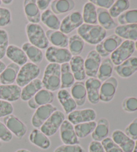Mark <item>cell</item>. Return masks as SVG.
<instances>
[{
  "label": "cell",
  "mask_w": 137,
  "mask_h": 152,
  "mask_svg": "<svg viewBox=\"0 0 137 152\" xmlns=\"http://www.w3.org/2000/svg\"><path fill=\"white\" fill-rule=\"evenodd\" d=\"M122 108L125 112L134 113L137 111V97L128 96L124 99Z\"/></svg>",
  "instance_id": "cell-44"
},
{
  "label": "cell",
  "mask_w": 137,
  "mask_h": 152,
  "mask_svg": "<svg viewBox=\"0 0 137 152\" xmlns=\"http://www.w3.org/2000/svg\"><path fill=\"white\" fill-rule=\"evenodd\" d=\"M102 82L97 78H89L85 82L87 99L93 104H97L100 102V89Z\"/></svg>",
  "instance_id": "cell-16"
},
{
  "label": "cell",
  "mask_w": 137,
  "mask_h": 152,
  "mask_svg": "<svg viewBox=\"0 0 137 152\" xmlns=\"http://www.w3.org/2000/svg\"><path fill=\"white\" fill-rule=\"evenodd\" d=\"M22 92V88L17 85H0V100L9 103L19 100Z\"/></svg>",
  "instance_id": "cell-18"
},
{
  "label": "cell",
  "mask_w": 137,
  "mask_h": 152,
  "mask_svg": "<svg viewBox=\"0 0 137 152\" xmlns=\"http://www.w3.org/2000/svg\"><path fill=\"white\" fill-rule=\"evenodd\" d=\"M64 120L65 115L64 113L57 110L40 127V131L48 137L53 136L60 129Z\"/></svg>",
  "instance_id": "cell-6"
},
{
  "label": "cell",
  "mask_w": 137,
  "mask_h": 152,
  "mask_svg": "<svg viewBox=\"0 0 137 152\" xmlns=\"http://www.w3.org/2000/svg\"><path fill=\"white\" fill-rule=\"evenodd\" d=\"M9 46V36L7 31L0 29V60L6 56L7 49Z\"/></svg>",
  "instance_id": "cell-43"
},
{
  "label": "cell",
  "mask_w": 137,
  "mask_h": 152,
  "mask_svg": "<svg viewBox=\"0 0 137 152\" xmlns=\"http://www.w3.org/2000/svg\"><path fill=\"white\" fill-rule=\"evenodd\" d=\"M42 88L43 86H42V80L39 78H36L22 88L20 99L23 101H28Z\"/></svg>",
  "instance_id": "cell-29"
},
{
  "label": "cell",
  "mask_w": 137,
  "mask_h": 152,
  "mask_svg": "<svg viewBox=\"0 0 137 152\" xmlns=\"http://www.w3.org/2000/svg\"><path fill=\"white\" fill-rule=\"evenodd\" d=\"M57 108L51 104L39 106L31 117V125L36 129L40 128L52 114L57 111Z\"/></svg>",
  "instance_id": "cell-10"
},
{
  "label": "cell",
  "mask_w": 137,
  "mask_h": 152,
  "mask_svg": "<svg viewBox=\"0 0 137 152\" xmlns=\"http://www.w3.org/2000/svg\"><path fill=\"white\" fill-rule=\"evenodd\" d=\"M6 56L18 66H23L28 62V57L22 48L15 45H9Z\"/></svg>",
  "instance_id": "cell-22"
},
{
  "label": "cell",
  "mask_w": 137,
  "mask_h": 152,
  "mask_svg": "<svg viewBox=\"0 0 137 152\" xmlns=\"http://www.w3.org/2000/svg\"><path fill=\"white\" fill-rule=\"evenodd\" d=\"M110 131V124L106 118H101L96 122V126L92 133V139L93 141H101L108 137Z\"/></svg>",
  "instance_id": "cell-24"
},
{
  "label": "cell",
  "mask_w": 137,
  "mask_h": 152,
  "mask_svg": "<svg viewBox=\"0 0 137 152\" xmlns=\"http://www.w3.org/2000/svg\"><path fill=\"white\" fill-rule=\"evenodd\" d=\"M60 136L65 145H80V141L76 134L74 127L68 120H64L60 128Z\"/></svg>",
  "instance_id": "cell-14"
},
{
  "label": "cell",
  "mask_w": 137,
  "mask_h": 152,
  "mask_svg": "<svg viewBox=\"0 0 137 152\" xmlns=\"http://www.w3.org/2000/svg\"><path fill=\"white\" fill-rule=\"evenodd\" d=\"M120 25L137 24V9L127 10L118 17Z\"/></svg>",
  "instance_id": "cell-42"
},
{
  "label": "cell",
  "mask_w": 137,
  "mask_h": 152,
  "mask_svg": "<svg viewBox=\"0 0 137 152\" xmlns=\"http://www.w3.org/2000/svg\"><path fill=\"white\" fill-rule=\"evenodd\" d=\"M90 1L93 3L95 6H97L100 8L106 10H109L113 4L114 3V0H91Z\"/></svg>",
  "instance_id": "cell-51"
},
{
  "label": "cell",
  "mask_w": 137,
  "mask_h": 152,
  "mask_svg": "<svg viewBox=\"0 0 137 152\" xmlns=\"http://www.w3.org/2000/svg\"><path fill=\"white\" fill-rule=\"evenodd\" d=\"M111 138L120 147L123 152H133L135 141L128 137L120 129L114 130L112 133Z\"/></svg>",
  "instance_id": "cell-19"
},
{
  "label": "cell",
  "mask_w": 137,
  "mask_h": 152,
  "mask_svg": "<svg viewBox=\"0 0 137 152\" xmlns=\"http://www.w3.org/2000/svg\"><path fill=\"white\" fill-rule=\"evenodd\" d=\"M125 133L131 140L134 141L137 140V117L126 127Z\"/></svg>",
  "instance_id": "cell-47"
},
{
  "label": "cell",
  "mask_w": 137,
  "mask_h": 152,
  "mask_svg": "<svg viewBox=\"0 0 137 152\" xmlns=\"http://www.w3.org/2000/svg\"><path fill=\"white\" fill-rule=\"evenodd\" d=\"M115 34L125 40H137V24L117 26L114 30Z\"/></svg>",
  "instance_id": "cell-26"
},
{
  "label": "cell",
  "mask_w": 137,
  "mask_h": 152,
  "mask_svg": "<svg viewBox=\"0 0 137 152\" xmlns=\"http://www.w3.org/2000/svg\"><path fill=\"white\" fill-rule=\"evenodd\" d=\"M46 34L49 42L52 45L58 48H66L68 46V37L66 34L60 32V30H47Z\"/></svg>",
  "instance_id": "cell-30"
},
{
  "label": "cell",
  "mask_w": 137,
  "mask_h": 152,
  "mask_svg": "<svg viewBox=\"0 0 137 152\" xmlns=\"http://www.w3.org/2000/svg\"><path fill=\"white\" fill-rule=\"evenodd\" d=\"M46 58L50 63L61 65L70 61L72 55L67 48H58L56 46H50L45 53Z\"/></svg>",
  "instance_id": "cell-7"
},
{
  "label": "cell",
  "mask_w": 137,
  "mask_h": 152,
  "mask_svg": "<svg viewBox=\"0 0 137 152\" xmlns=\"http://www.w3.org/2000/svg\"><path fill=\"white\" fill-rule=\"evenodd\" d=\"M69 51L73 56H80L84 47V41L80 36L74 34L68 38Z\"/></svg>",
  "instance_id": "cell-38"
},
{
  "label": "cell",
  "mask_w": 137,
  "mask_h": 152,
  "mask_svg": "<svg viewBox=\"0 0 137 152\" xmlns=\"http://www.w3.org/2000/svg\"><path fill=\"white\" fill-rule=\"evenodd\" d=\"M78 35L91 45H97L106 37V30L100 25L83 23L77 30Z\"/></svg>",
  "instance_id": "cell-1"
},
{
  "label": "cell",
  "mask_w": 137,
  "mask_h": 152,
  "mask_svg": "<svg viewBox=\"0 0 137 152\" xmlns=\"http://www.w3.org/2000/svg\"><path fill=\"white\" fill-rule=\"evenodd\" d=\"M135 50L134 42L130 40L123 41L122 44L110 54V60L115 66L122 64L133 54Z\"/></svg>",
  "instance_id": "cell-5"
},
{
  "label": "cell",
  "mask_w": 137,
  "mask_h": 152,
  "mask_svg": "<svg viewBox=\"0 0 137 152\" xmlns=\"http://www.w3.org/2000/svg\"><path fill=\"white\" fill-rule=\"evenodd\" d=\"M61 70V89L71 88L75 83V78L74 77L70 64L64 63L60 65Z\"/></svg>",
  "instance_id": "cell-34"
},
{
  "label": "cell",
  "mask_w": 137,
  "mask_h": 152,
  "mask_svg": "<svg viewBox=\"0 0 137 152\" xmlns=\"http://www.w3.org/2000/svg\"><path fill=\"white\" fill-rule=\"evenodd\" d=\"M29 140L33 145L42 149H48L51 145L49 137L38 129L31 131L29 135Z\"/></svg>",
  "instance_id": "cell-27"
},
{
  "label": "cell",
  "mask_w": 137,
  "mask_h": 152,
  "mask_svg": "<svg viewBox=\"0 0 137 152\" xmlns=\"http://www.w3.org/2000/svg\"><path fill=\"white\" fill-rule=\"evenodd\" d=\"M1 4H2V2H1V0H0V6H1Z\"/></svg>",
  "instance_id": "cell-60"
},
{
  "label": "cell",
  "mask_w": 137,
  "mask_h": 152,
  "mask_svg": "<svg viewBox=\"0 0 137 152\" xmlns=\"http://www.w3.org/2000/svg\"><path fill=\"white\" fill-rule=\"evenodd\" d=\"M26 32L30 43L40 50L49 46V41L43 28L39 23H28L26 26Z\"/></svg>",
  "instance_id": "cell-3"
},
{
  "label": "cell",
  "mask_w": 137,
  "mask_h": 152,
  "mask_svg": "<svg viewBox=\"0 0 137 152\" xmlns=\"http://www.w3.org/2000/svg\"><path fill=\"white\" fill-rule=\"evenodd\" d=\"M54 152H84L80 145H65L63 144L58 147Z\"/></svg>",
  "instance_id": "cell-49"
},
{
  "label": "cell",
  "mask_w": 137,
  "mask_h": 152,
  "mask_svg": "<svg viewBox=\"0 0 137 152\" xmlns=\"http://www.w3.org/2000/svg\"><path fill=\"white\" fill-rule=\"evenodd\" d=\"M113 70H114V64L111 60L110 58H106L101 62L96 78L101 82L102 81L104 82L112 77Z\"/></svg>",
  "instance_id": "cell-37"
},
{
  "label": "cell",
  "mask_w": 137,
  "mask_h": 152,
  "mask_svg": "<svg viewBox=\"0 0 137 152\" xmlns=\"http://www.w3.org/2000/svg\"><path fill=\"white\" fill-rule=\"evenodd\" d=\"M51 2L52 1L50 0H38V1H36V4L39 11L40 10L41 11H46Z\"/></svg>",
  "instance_id": "cell-53"
},
{
  "label": "cell",
  "mask_w": 137,
  "mask_h": 152,
  "mask_svg": "<svg viewBox=\"0 0 137 152\" xmlns=\"http://www.w3.org/2000/svg\"><path fill=\"white\" fill-rule=\"evenodd\" d=\"M114 70L122 78L132 77L137 71V57L131 56L122 64L114 67Z\"/></svg>",
  "instance_id": "cell-17"
},
{
  "label": "cell",
  "mask_w": 137,
  "mask_h": 152,
  "mask_svg": "<svg viewBox=\"0 0 137 152\" xmlns=\"http://www.w3.org/2000/svg\"><path fill=\"white\" fill-rule=\"evenodd\" d=\"M84 21L82 19V15L80 12L75 11L67 15L61 22L60 31L65 34L73 32L76 29L83 24Z\"/></svg>",
  "instance_id": "cell-11"
},
{
  "label": "cell",
  "mask_w": 137,
  "mask_h": 152,
  "mask_svg": "<svg viewBox=\"0 0 137 152\" xmlns=\"http://www.w3.org/2000/svg\"><path fill=\"white\" fill-rule=\"evenodd\" d=\"M34 99L39 106L46 105L51 104L54 101V95L52 91L42 88L36 94Z\"/></svg>",
  "instance_id": "cell-41"
},
{
  "label": "cell",
  "mask_w": 137,
  "mask_h": 152,
  "mask_svg": "<svg viewBox=\"0 0 137 152\" xmlns=\"http://www.w3.org/2000/svg\"><path fill=\"white\" fill-rule=\"evenodd\" d=\"M71 95L75 101L77 106L82 107L86 103L87 98L85 83L82 81H77L71 87Z\"/></svg>",
  "instance_id": "cell-28"
},
{
  "label": "cell",
  "mask_w": 137,
  "mask_h": 152,
  "mask_svg": "<svg viewBox=\"0 0 137 152\" xmlns=\"http://www.w3.org/2000/svg\"><path fill=\"white\" fill-rule=\"evenodd\" d=\"M101 62V56L95 50L90 51L84 60L86 75L90 78H96Z\"/></svg>",
  "instance_id": "cell-13"
},
{
  "label": "cell",
  "mask_w": 137,
  "mask_h": 152,
  "mask_svg": "<svg viewBox=\"0 0 137 152\" xmlns=\"http://www.w3.org/2000/svg\"><path fill=\"white\" fill-rule=\"evenodd\" d=\"M13 139V134L7 129L4 123L0 121V141L4 142H9Z\"/></svg>",
  "instance_id": "cell-50"
},
{
  "label": "cell",
  "mask_w": 137,
  "mask_h": 152,
  "mask_svg": "<svg viewBox=\"0 0 137 152\" xmlns=\"http://www.w3.org/2000/svg\"><path fill=\"white\" fill-rule=\"evenodd\" d=\"M39 73L40 69L38 65L32 62H27L20 68L15 82L21 88L23 87L32 80L38 78Z\"/></svg>",
  "instance_id": "cell-4"
},
{
  "label": "cell",
  "mask_w": 137,
  "mask_h": 152,
  "mask_svg": "<svg viewBox=\"0 0 137 152\" xmlns=\"http://www.w3.org/2000/svg\"><path fill=\"white\" fill-rule=\"evenodd\" d=\"M96 126V121H90L74 125L76 134L78 138H85L94 132Z\"/></svg>",
  "instance_id": "cell-39"
},
{
  "label": "cell",
  "mask_w": 137,
  "mask_h": 152,
  "mask_svg": "<svg viewBox=\"0 0 137 152\" xmlns=\"http://www.w3.org/2000/svg\"><path fill=\"white\" fill-rule=\"evenodd\" d=\"M20 66L12 62L9 63L5 70L0 74V83L1 85H12L16 80Z\"/></svg>",
  "instance_id": "cell-23"
},
{
  "label": "cell",
  "mask_w": 137,
  "mask_h": 152,
  "mask_svg": "<svg viewBox=\"0 0 137 152\" xmlns=\"http://www.w3.org/2000/svg\"><path fill=\"white\" fill-rule=\"evenodd\" d=\"M57 96L66 114H70L77 108L75 101L74 100L70 93L66 89H60L58 92Z\"/></svg>",
  "instance_id": "cell-21"
},
{
  "label": "cell",
  "mask_w": 137,
  "mask_h": 152,
  "mask_svg": "<svg viewBox=\"0 0 137 152\" xmlns=\"http://www.w3.org/2000/svg\"><path fill=\"white\" fill-rule=\"evenodd\" d=\"M134 46H135V49L137 50V40L134 42Z\"/></svg>",
  "instance_id": "cell-59"
},
{
  "label": "cell",
  "mask_w": 137,
  "mask_h": 152,
  "mask_svg": "<svg viewBox=\"0 0 137 152\" xmlns=\"http://www.w3.org/2000/svg\"><path fill=\"white\" fill-rule=\"evenodd\" d=\"M12 22V14L9 9L0 7V27H6Z\"/></svg>",
  "instance_id": "cell-46"
},
{
  "label": "cell",
  "mask_w": 137,
  "mask_h": 152,
  "mask_svg": "<svg viewBox=\"0 0 137 152\" xmlns=\"http://www.w3.org/2000/svg\"><path fill=\"white\" fill-rule=\"evenodd\" d=\"M13 112H14V107L11 103L0 100V118L11 115Z\"/></svg>",
  "instance_id": "cell-48"
},
{
  "label": "cell",
  "mask_w": 137,
  "mask_h": 152,
  "mask_svg": "<svg viewBox=\"0 0 137 152\" xmlns=\"http://www.w3.org/2000/svg\"><path fill=\"white\" fill-rule=\"evenodd\" d=\"M97 19L100 26L104 30H112L117 28V24L110 15L109 10L98 7L96 9Z\"/></svg>",
  "instance_id": "cell-31"
},
{
  "label": "cell",
  "mask_w": 137,
  "mask_h": 152,
  "mask_svg": "<svg viewBox=\"0 0 137 152\" xmlns=\"http://www.w3.org/2000/svg\"><path fill=\"white\" fill-rule=\"evenodd\" d=\"M1 2L6 5H9V4H11L13 2V1L12 0H3V1H1Z\"/></svg>",
  "instance_id": "cell-56"
},
{
  "label": "cell",
  "mask_w": 137,
  "mask_h": 152,
  "mask_svg": "<svg viewBox=\"0 0 137 152\" xmlns=\"http://www.w3.org/2000/svg\"><path fill=\"white\" fill-rule=\"evenodd\" d=\"M44 88L52 92L56 91L61 86V70L60 65L49 63L45 68L42 80Z\"/></svg>",
  "instance_id": "cell-2"
},
{
  "label": "cell",
  "mask_w": 137,
  "mask_h": 152,
  "mask_svg": "<svg viewBox=\"0 0 137 152\" xmlns=\"http://www.w3.org/2000/svg\"><path fill=\"white\" fill-rule=\"evenodd\" d=\"M22 49L25 52L28 58L31 60L34 64H39L43 60L44 54L42 50L32 45L30 42L23 44Z\"/></svg>",
  "instance_id": "cell-32"
},
{
  "label": "cell",
  "mask_w": 137,
  "mask_h": 152,
  "mask_svg": "<svg viewBox=\"0 0 137 152\" xmlns=\"http://www.w3.org/2000/svg\"><path fill=\"white\" fill-rule=\"evenodd\" d=\"M41 21L50 30H59L61 22L51 10H46L41 14Z\"/></svg>",
  "instance_id": "cell-35"
},
{
  "label": "cell",
  "mask_w": 137,
  "mask_h": 152,
  "mask_svg": "<svg viewBox=\"0 0 137 152\" xmlns=\"http://www.w3.org/2000/svg\"><path fill=\"white\" fill-rule=\"evenodd\" d=\"M0 146H1V141H0Z\"/></svg>",
  "instance_id": "cell-61"
},
{
  "label": "cell",
  "mask_w": 137,
  "mask_h": 152,
  "mask_svg": "<svg viewBox=\"0 0 137 152\" xmlns=\"http://www.w3.org/2000/svg\"><path fill=\"white\" fill-rule=\"evenodd\" d=\"M6 68V65L3 61L0 60V74L4 71L5 69Z\"/></svg>",
  "instance_id": "cell-55"
},
{
  "label": "cell",
  "mask_w": 137,
  "mask_h": 152,
  "mask_svg": "<svg viewBox=\"0 0 137 152\" xmlns=\"http://www.w3.org/2000/svg\"><path fill=\"white\" fill-rule=\"evenodd\" d=\"M96 7L94 5L88 1L84 4L82 11V19L84 22L86 24L96 25L98 23L97 19Z\"/></svg>",
  "instance_id": "cell-36"
},
{
  "label": "cell",
  "mask_w": 137,
  "mask_h": 152,
  "mask_svg": "<svg viewBox=\"0 0 137 152\" xmlns=\"http://www.w3.org/2000/svg\"><path fill=\"white\" fill-rule=\"evenodd\" d=\"M52 12L61 15L68 13L74 8L75 2L72 0H54L50 4Z\"/></svg>",
  "instance_id": "cell-33"
},
{
  "label": "cell",
  "mask_w": 137,
  "mask_h": 152,
  "mask_svg": "<svg viewBox=\"0 0 137 152\" xmlns=\"http://www.w3.org/2000/svg\"><path fill=\"white\" fill-rule=\"evenodd\" d=\"M118 80L111 77L102 83L100 89V101L109 103L114 99L118 87Z\"/></svg>",
  "instance_id": "cell-15"
},
{
  "label": "cell",
  "mask_w": 137,
  "mask_h": 152,
  "mask_svg": "<svg viewBox=\"0 0 137 152\" xmlns=\"http://www.w3.org/2000/svg\"><path fill=\"white\" fill-rule=\"evenodd\" d=\"M70 66L75 80L82 81L86 78V72L84 69V60L80 56H72L70 61Z\"/></svg>",
  "instance_id": "cell-25"
},
{
  "label": "cell",
  "mask_w": 137,
  "mask_h": 152,
  "mask_svg": "<svg viewBox=\"0 0 137 152\" xmlns=\"http://www.w3.org/2000/svg\"><path fill=\"white\" fill-rule=\"evenodd\" d=\"M122 39L116 34L105 38L96 46L95 50L101 57H107L111 54L122 42Z\"/></svg>",
  "instance_id": "cell-8"
},
{
  "label": "cell",
  "mask_w": 137,
  "mask_h": 152,
  "mask_svg": "<svg viewBox=\"0 0 137 152\" xmlns=\"http://www.w3.org/2000/svg\"><path fill=\"white\" fill-rule=\"evenodd\" d=\"M15 152H31V151L26 149H17V150L15 151Z\"/></svg>",
  "instance_id": "cell-57"
},
{
  "label": "cell",
  "mask_w": 137,
  "mask_h": 152,
  "mask_svg": "<svg viewBox=\"0 0 137 152\" xmlns=\"http://www.w3.org/2000/svg\"><path fill=\"white\" fill-rule=\"evenodd\" d=\"M133 152H137V140H136L135 143H134V147Z\"/></svg>",
  "instance_id": "cell-58"
},
{
  "label": "cell",
  "mask_w": 137,
  "mask_h": 152,
  "mask_svg": "<svg viewBox=\"0 0 137 152\" xmlns=\"http://www.w3.org/2000/svg\"><path fill=\"white\" fill-rule=\"evenodd\" d=\"M130 7V1L128 0H117L114 1L111 7L109 10L110 15L112 18H118L119 15Z\"/></svg>",
  "instance_id": "cell-40"
},
{
  "label": "cell",
  "mask_w": 137,
  "mask_h": 152,
  "mask_svg": "<svg viewBox=\"0 0 137 152\" xmlns=\"http://www.w3.org/2000/svg\"><path fill=\"white\" fill-rule=\"evenodd\" d=\"M101 144L106 152H123L121 148L112 140L111 137H106L101 141Z\"/></svg>",
  "instance_id": "cell-45"
},
{
  "label": "cell",
  "mask_w": 137,
  "mask_h": 152,
  "mask_svg": "<svg viewBox=\"0 0 137 152\" xmlns=\"http://www.w3.org/2000/svg\"><path fill=\"white\" fill-rule=\"evenodd\" d=\"M28 105L31 109H35L36 110L39 107L38 104L36 103V102L34 100V97L31 98L28 101Z\"/></svg>",
  "instance_id": "cell-54"
},
{
  "label": "cell",
  "mask_w": 137,
  "mask_h": 152,
  "mask_svg": "<svg viewBox=\"0 0 137 152\" xmlns=\"http://www.w3.org/2000/svg\"><path fill=\"white\" fill-rule=\"evenodd\" d=\"M88 152H106L99 141H92L89 144Z\"/></svg>",
  "instance_id": "cell-52"
},
{
  "label": "cell",
  "mask_w": 137,
  "mask_h": 152,
  "mask_svg": "<svg viewBox=\"0 0 137 152\" xmlns=\"http://www.w3.org/2000/svg\"><path fill=\"white\" fill-rule=\"evenodd\" d=\"M23 11L29 23H39L41 21V13L35 0H26L23 2Z\"/></svg>",
  "instance_id": "cell-20"
},
{
  "label": "cell",
  "mask_w": 137,
  "mask_h": 152,
  "mask_svg": "<svg viewBox=\"0 0 137 152\" xmlns=\"http://www.w3.org/2000/svg\"><path fill=\"white\" fill-rule=\"evenodd\" d=\"M68 115V121L73 125H76L84 123L94 121L96 118V112L91 108L76 109Z\"/></svg>",
  "instance_id": "cell-12"
},
{
  "label": "cell",
  "mask_w": 137,
  "mask_h": 152,
  "mask_svg": "<svg viewBox=\"0 0 137 152\" xmlns=\"http://www.w3.org/2000/svg\"><path fill=\"white\" fill-rule=\"evenodd\" d=\"M3 121L13 135L18 139H22L28 132V127L22 120L11 114L4 117Z\"/></svg>",
  "instance_id": "cell-9"
}]
</instances>
